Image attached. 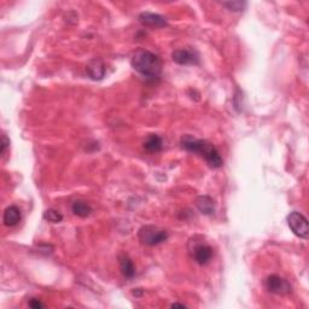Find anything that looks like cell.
<instances>
[{"label":"cell","mask_w":309,"mask_h":309,"mask_svg":"<svg viewBox=\"0 0 309 309\" xmlns=\"http://www.w3.org/2000/svg\"><path fill=\"white\" fill-rule=\"evenodd\" d=\"M9 145H10V140H9L8 137L4 134V136H3V143H2V154L3 155L7 152V149Z\"/></svg>","instance_id":"18"},{"label":"cell","mask_w":309,"mask_h":309,"mask_svg":"<svg viewBox=\"0 0 309 309\" xmlns=\"http://www.w3.org/2000/svg\"><path fill=\"white\" fill-rule=\"evenodd\" d=\"M287 225L293 235L299 237L302 239H308L309 237V227L308 220L303 217L301 213L292 212L287 215Z\"/></svg>","instance_id":"5"},{"label":"cell","mask_w":309,"mask_h":309,"mask_svg":"<svg viewBox=\"0 0 309 309\" xmlns=\"http://www.w3.org/2000/svg\"><path fill=\"white\" fill-rule=\"evenodd\" d=\"M181 146L186 151L199 155L205 160L212 168H221L224 166V160L218 149L207 140L196 139L191 136H186L181 139Z\"/></svg>","instance_id":"1"},{"label":"cell","mask_w":309,"mask_h":309,"mask_svg":"<svg viewBox=\"0 0 309 309\" xmlns=\"http://www.w3.org/2000/svg\"><path fill=\"white\" fill-rule=\"evenodd\" d=\"M119 263H120V269L121 273L124 274L125 278L132 279L136 275V266H134L133 261L131 260V257L127 254H121L119 256Z\"/></svg>","instance_id":"10"},{"label":"cell","mask_w":309,"mask_h":309,"mask_svg":"<svg viewBox=\"0 0 309 309\" xmlns=\"http://www.w3.org/2000/svg\"><path fill=\"white\" fill-rule=\"evenodd\" d=\"M86 73L89 76V79L99 81L104 79V76H106L107 67L100 58H94L89 61L88 64L86 65Z\"/></svg>","instance_id":"8"},{"label":"cell","mask_w":309,"mask_h":309,"mask_svg":"<svg viewBox=\"0 0 309 309\" xmlns=\"http://www.w3.org/2000/svg\"><path fill=\"white\" fill-rule=\"evenodd\" d=\"M21 219H22V214H21L19 207L10 205L5 209L4 218H3V221H4L5 226L8 227L16 226V225L21 221Z\"/></svg>","instance_id":"11"},{"label":"cell","mask_w":309,"mask_h":309,"mask_svg":"<svg viewBox=\"0 0 309 309\" xmlns=\"http://www.w3.org/2000/svg\"><path fill=\"white\" fill-rule=\"evenodd\" d=\"M29 307L31 308H34V309H39V308H44L45 304L43 302L40 301V299L38 298H31V301H29Z\"/></svg>","instance_id":"17"},{"label":"cell","mask_w":309,"mask_h":309,"mask_svg":"<svg viewBox=\"0 0 309 309\" xmlns=\"http://www.w3.org/2000/svg\"><path fill=\"white\" fill-rule=\"evenodd\" d=\"M138 20L143 26L152 27V28H163L168 25L166 17L154 13H142L138 17Z\"/></svg>","instance_id":"9"},{"label":"cell","mask_w":309,"mask_h":309,"mask_svg":"<svg viewBox=\"0 0 309 309\" xmlns=\"http://www.w3.org/2000/svg\"><path fill=\"white\" fill-rule=\"evenodd\" d=\"M144 149L148 152H160L163 149V140L157 134H150L144 142Z\"/></svg>","instance_id":"13"},{"label":"cell","mask_w":309,"mask_h":309,"mask_svg":"<svg viewBox=\"0 0 309 309\" xmlns=\"http://www.w3.org/2000/svg\"><path fill=\"white\" fill-rule=\"evenodd\" d=\"M223 5L231 11H243L247 8V3L245 2H229L223 3Z\"/></svg>","instance_id":"16"},{"label":"cell","mask_w":309,"mask_h":309,"mask_svg":"<svg viewBox=\"0 0 309 309\" xmlns=\"http://www.w3.org/2000/svg\"><path fill=\"white\" fill-rule=\"evenodd\" d=\"M172 59L179 65H197L200 62V56L193 49H179L173 51Z\"/></svg>","instance_id":"6"},{"label":"cell","mask_w":309,"mask_h":309,"mask_svg":"<svg viewBox=\"0 0 309 309\" xmlns=\"http://www.w3.org/2000/svg\"><path fill=\"white\" fill-rule=\"evenodd\" d=\"M138 237H139V241L144 245L156 247V245H160L166 242L169 235H168L166 230H162L160 227L154 226V225H145V226L140 227Z\"/></svg>","instance_id":"4"},{"label":"cell","mask_w":309,"mask_h":309,"mask_svg":"<svg viewBox=\"0 0 309 309\" xmlns=\"http://www.w3.org/2000/svg\"><path fill=\"white\" fill-rule=\"evenodd\" d=\"M44 219L49 223L52 224H59L63 220V215L56 209H49L44 213Z\"/></svg>","instance_id":"15"},{"label":"cell","mask_w":309,"mask_h":309,"mask_svg":"<svg viewBox=\"0 0 309 309\" xmlns=\"http://www.w3.org/2000/svg\"><path fill=\"white\" fill-rule=\"evenodd\" d=\"M132 67L148 79H157L162 74V61L154 52L139 50L132 57Z\"/></svg>","instance_id":"2"},{"label":"cell","mask_w":309,"mask_h":309,"mask_svg":"<svg viewBox=\"0 0 309 309\" xmlns=\"http://www.w3.org/2000/svg\"><path fill=\"white\" fill-rule=\"evenodd\" d=\"M188 253L194 262L200 266L208 265L214 256V250L211 245L202 241H197V237L190 239L188 242Z\"/></svg>","instance_id":"3"},{"label":"cell","mask_w":309,"mask_h":309,"mask_svg":"<svg viewBox=\"0 0 309 309\" xmlns=\"http://www.w3.org/2000/svg\"><path fill=\"white\" fill-rule=\"evenodd\" d=\"M71 212L79 218H87L91 215L92 207L85 200H75L73 205H71Z\"/></svg>","instance_id":"14"},{"label":"cell","mask_w":309,"mask_h":309,"mask_svg":"<svg viewBox=\"0 0 309 309\" xmlns=\"http://www.w3.org/2000/svg\"><path fill=\"white\" fill-rule=\"evenodd\" d=\"M266 289L274 295L285 296L291 292V285L286 279L273 274L266 279Z\"/></svg>","instance_id":"7"},{"label":"cell","mask_w":309,"mask_h":309,"mask_svg":"<svg viewBox=\"0 0 309 309\" xmlns=\"http://www.w3.org/2000/svg\"><path fill=\"white\" fill-rule=\"evenodd\" d=\"M196 207L202 214L213 215L215 213V202L209 196H199L196 199Z\"/></svg>","instance_id":"12"},{"label":"cell","mask_w":309,"mask_h":309,"mask_svg":"<svg viewBox=\"0 0 309 309\" xmlns=\"http://www.w3.org/2000/svg\"><path fill=\"white\" fill-rule=\"evenodd\" d=\"M170 307H172V308H184V307H186V304H182V303H173Z\"/></svg>","instance_id":"19"}]
</instances>
